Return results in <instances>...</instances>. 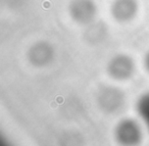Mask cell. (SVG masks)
Here are the masks:
<instances>
[{
	"mask_svg": "<svg viewBox=\"0 0 149 146\" xmlns=\"http://www.w3.org/2000/svg\"><path fill=\"white\" fill-rule=\"evenodd\" d=\"M116 138L123 145H136L142 139V129L140 124L132 119H125L116 128Z\"/></svg>",
	"mask_w": 149,
	"mask_h": 146,
	"instance_id": "cell-1",
	"label": "cell"
},
{
	"mask_svg": "<svg viewBox=\"0 0 149 146\" xmlns=\"http://www.w3.org/2000/svg\"><path fill=\"white\" fill-rule=\"evenodd\" d=\"M70 13L78 23L88 24L95 17L96 5L92 0H72L70 5Z\"/></svg>",
	"mask_w": 149,
	"mask_h": 146,
	"instance_id": "cell-2",
	"label": "cell"
},
{
	"mask_svg": "<svg viewBox=\"0 0 149 146\" xmlns=\"http://www.w3.org/2000/svg\"><path fill=\"white\" fill-rule=\"evenodd\" d=\"M135 70L134 61L127 55H116L108 64V73L116 80H126L133 75Z\"/></svg>",
	"mask_w": 149,
	"mask_h": 146,
	"instance_id": "cell-3",
	"label": "cell"
},
{
	"mask_svg": "<svg viewBox=\"0 0 149 146\" xmlns=\"http://www.w3.org/2000/svg\"><path fill=\"white\" fill-rule=\"evenodd\" d=\"M138 4L136 0H114L111 15L118 22H129L136 15Z\"/></svg>",
	"mask_w": 149,
	"mask_h": 146,
	"instance_id": "cell-4",
	"label": "cell"
},
{
	"mask_svg": "<svg viewBox=\"0 0 149 146\" xmlns=\"http://www.w3.org/2000/svg\"><path fill=\"white\" fill-rule=\"evenodd\" d=\"M98 101L104 110L113 112L124 105V95L118 89L106 87L102 92H100Z\"/></svg>",
	"mask_w": 149,
	"mask_h": 146,
	"instance_id": "cell-5",
	"label": "cell"
},
{
	"mask_svg": "<svg viewBox=\"0 0 149 146\" xmlns=\"http://www.w3.org/2000/svg\"><path fill=\"white\" fill-rule=\"evenodd\" d=\"M30 59L32 64L36 66H44L47 64L53 56V49L48 43L40 42L31 48L29 52Z\"/></svg>",
	"mask_w": 149,
	"mask_h": 146,
	"instance_id": "cell-6",
	"label": "cell"
},
{
	"mask_svg": "<svg viewBox=\"0 0 149 146\" xmlns=\"http://www.w3.org/2000/svg\"><path fill=\"white\" fill-rule=\"evenodd\" d=\"M136 109L149 132V92L141 95L137 101Z\"/></svg>",
	"mask_w": 149,
	"mask_h": 146,
	"instance_id": "cell-7",
	"label": "cell"
},
{
	"mask_svg": "<svg viewBox=\"0 0 149 146\" xmlns=\"http://www.w3.org/2000/svg\"><path fill=\"white\" fill-rule=\"evenodd\" d=\"M145 68H146V70L149 72V51H148V53L146 54V57H145Z\"/></svg>",
	"mask_w": 149,
	"mask_h": 146,
	"instance_id": "cell-8",
	"label": "cell"
}]
</instances>
